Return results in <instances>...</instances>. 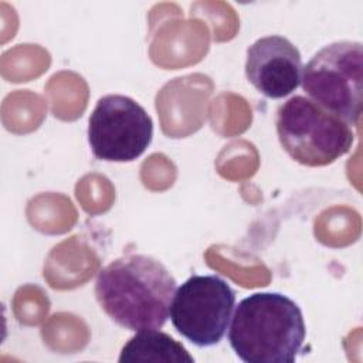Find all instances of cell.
<instances>
[{"label":"cell","mask_w":363,"mask_h":363,"mask_svg":"<svg viewBox=\"0 0 363 363\" xmlns=\"http://www.w3.org/2000/svg\"><path fill=\"white\" fill-rule=\"evenodd\" d=\"M176 279L157 259L130 254L113 259L96 277L101 309L132 332L160 329L170 316Z\"/></svg>","instance_id":"obj_1"},{"label":"cell","mask_w":363,"mask_h":363,"mask_svg":"<svg viewBox=\"0 0 363 363\" xmlns=\"http://www.w3.org/2000/svg\"><path fill=\"white\" fill-rule=\"evenodd\" d=\"M230 323V345L245 363H294L306 336L301 308L279 292L241 299Z\"/></svg>","instance_id":"obj_2"},{"label":"cell","mask_w":363,"mask_h":363,"mask_svg":"<svg viewBox=\"0 0 363 363\" xmlns=\"http://www.w3.org/2000/svg\"><path fill=\"white\" fill-rule=\"evenodd\" d=\"M275 125L284 150L309 167L333 163L350 150L354 140L346 122L302 95L279 105Z\"/></svg>","instance_id":"obj_3"},{"label":"cell","mask_w":363,"mask_h":363,"mask_svg":"<svg viewBox=\"0 0 363 363\" xmlns=\"http://www.w3.org/2000/svg\"><path fill=\"white\" fill-rule=\"evenodd\" d=\"M301 84L311 101L343 122L357 125L363 101V45L336 41L302 67Z\"/></svg>","instance_id":"obj_4"},{"label":"cell","mask_w":363,"mask_h":363,"mask_svg":"<svg viewBox=\"0 0 363 363\" xmlns=\"http://www.w3.org/2000/svg\"><path fill=\"white\" fill-rule=\"evenodd\" d=\"M235 306V292L217 275H191L174 292L170 322L186 340L210 347L224 337Z\"/></svg>","instance_id":"obj_5"},{"label":"cell","mask_w":363,"mask_h":363,"mask_svg":"<svg viewBox=\"0 0 363 363\" xmlns=\"http://www.w3.org/2000/svg\"><path fill=\"white\" fill-rule=\"evenodd\" d=\"M152 138V118L129 96L105 95L89 116L88 143L99 160L132 162L147 149Z\"/></svg>","instance_id":"obj_6"},{"label":"cell","mask_w":363,"mask_h":363,"mask_svg":"<svg viewBox=\"0 0 363 363\" xmlns=\"http://www.w3.org/2000/svg\"><path fill=\"white\" fill-rule=\"evenodd\" d=\"M245 75L254 88L267 98L288 96L301 85V52L282 35L258 38L247 50Z\"/></svg>","instance_id":"obj_7"},{"label":"cell","mask_w":363,"mask_h":363,"mask_svg":"<svg viewBox=\"0 0 363 363\" xmlns=\"http://www.w3.org/2000/svg\"><path fill=\"white\" fill-rule=\"evenodd\" d=\"M121 363H193V356L182 343L159 329L139 330L121 350Z\"/></svg>","instance_id":"obj_8"}]
</instances>
